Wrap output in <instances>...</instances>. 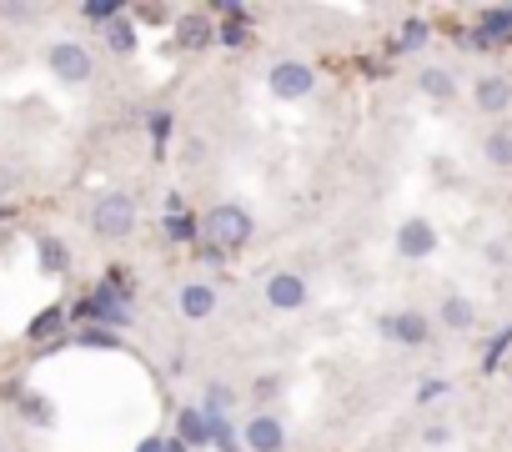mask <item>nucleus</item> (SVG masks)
<instances>
[{
	"mask_svg": "<svg viewBox=\"0 0 512 452\" xmlns=\"http://www.w3.org/2000/svg\"><path fill=\"white\" fill-rule=\"evenodd\" d=\"M201 232H206V242H211L216 252H241V247L251 242L256 226H251V211H246V206L221 201V206H211V211H206Z\"/></svg>",
	"mask_w": 512,
	"mask_h": 452,
	"instance_id": "nucleus-1",
	"label": "nucleus"
},
{
	"mask_svg": "<svg viewBox=\"0 0 512 452\" xmlns=\"http://www.w3.org/2000/svg\"><path fill=\"white\" fill-rule=\"evenodd\" d=\"M91 232L106 237V242L131 237V232H136V201H131L126 191H106V196H96V206H91Z\"/></svg>",
	"mask_w": 512,
	"mask_h": 452,
	"instance_id": "nucleus-2",
	"label": "nucleus"
},
{
	"mask_svg": "<svg viewBox=\"0 0 512 452\" xmlns=\"http://www.w3.org/2000/svg\"><path fill=\"white\" fill-rule=\"evenodd\" d=\"M46 71H51L61 86H86V81L96 76V61H91V51H86L81 41H56V46L46 51Z\"/></svg>",
	"mask_w": 512,
	"mask_h": 452,
	"instance_id": "nucleus-3",
	"label": "nucleus"
},
{
	"mask_svg": "<svg viewBox=\"0 0 512 452\" xmlns=\"http://www.w3.org/2000/svg\"><path fill=\"white\" fill-rule=\"evenodd\" d=\"M267 86H272L277 101H307L317 91V71L307 61H277L272 76H267Z\"/></svg>",
	"mask_w": 512,
	"mask_h": 452,
	"instance_id": "nucleus-4",
	"label": "nucleus"
},
{
	"mask_svg": "<svg viewBox=\"0 0 512 452\" xmlns=\"http://www.w3.org/2000/svg\"><path fill=\"white\" fill-rule=\"evenodd\" d=\"M377 327H382V337L397 342V347H422V342L432 337V322H427L422 312H387V317H377Z\"/></svg>",
	"mask_w": 512,
	"mask_h": 452,
	"instance_id": "nucleus-5",
	"label": "nucleus"
},
{
	"mask_svg": "<svg viewBox=\"0 0 512 452\" xmlns=\"http://www.w3.org/2000/svg\"><path fill=\"white\" fill-rule=\"evenodd\" d=\"M397 252L412 257V262L432 257V252H437V226H432L427 216H407V221L397 226Z\"/></svg>",
	"mask_w": 512,
	"mask_h": 452,
	"instance_id": "nucleus-6",
	"label": "nucleus"
},
{
	"mask_svg": "<svg viewBox=\"0 0 512 452\" xmlns=\"http://www.w3.org/2000/svg\"><path fill=\"white\" fill-rule=\"evenodd\" d=\"M267 302H272L277 312H297V307L307 302V282H302L297 272H272V277H267Z\"/></svg>",
	"mask_w": 512,
	"mask_h": 452,
	"instance_id": "nucleus-7",
	"label": "nucleus"
},
{
	"mask_svg": "<svg viewBox=\"0 0 512 452\" xmlns=\"http://www.w3.org/2000/svg\"><path fill=\"white\" fill-rule=\"evenodd\" d=\"M241 437H246V452H282L287 427H282L277 417H267V412H262V417H251V422H246V432H241Z\"/></svg>",
	"mask_w": 512,
	"mask_h": 452,
	"instance_id": "nucleus-8",
	"label": "nucleus"
},
{
	"mask_svg": "<svg viewBox=\"0 0 512 452\" xmlns=\"http://www.w3.org/2000/svg\"><path fill=\"white\" fill-rule=\"evenodd\" d=\"M472 101H477L482 116H502L507 101H512V81H507V76H482V81L472 86Z\"/></svg>",
	"mask_w": 512,
	"mask_h": 452,
	"instance_id": "nucleus-9",
	"label": "nucleus"
},
{
	"mask_svg": "<svg viewBox=\"0 0 512 452\" xmlns=\"http://www.w3.org/2000/svg\"><path fill=\"white\" fill-rule=\"evenodd\" d=\"M211 312H216V292H211L206 282H186V287H181V317L206 322Z\"/></svg>",
	"mask_w": 512,
	"mask_h": 452,
	"instance_id": "nucleus-10",
	"label": "nucleus"
},
{
	"mask_svg": "<svg viewBox=\"0 0 512 452\" xmlns=\"http://www.w3.org/2000/svg\"><path fill=\"white\" fill-rule=\"evenodd\" d=\"M437 317H442V327H452V332H472L477 327V307H472V297H442V307H437Z\"/></svg>",
	"mask_w": 512,
	"mask_h": 452,
	"instance_id": "nucleus-11",
	"label": "nucleus"
},
{
	"mask_svg": "<svg viewBox=\"0 0 512 452\" xmlns=\"http://www.w3.org/2000/svg\"><path fill=\"white\" fill-rule=\"evenodd\" d=\"M176 437H181V447H206L211 442V417L201 407H186L176 417Z\"/></svg>",
	"mask_w": 512,
	"mask_h": 452,
	"instance_id": "nucleus-12",
	"label": "nucleus"
},
{
	"mask_svg": "<svg viewBox=\"0 0 512 452\" xmlns=\"http://www.w3.org/2000/svg\"><path fill=\"white\" fill-rule=\"evenodd\" d=\"M497 41H512V6L487 11V16H482V31H477L472 46H497Z\"/></svg>",
	"mask_w": 512,
	"mask_h": 452,
	"instance_id": "nucleus-13",
	"label": "nucleus"
},
{
	"mask_svg": "<svg viewBox=\"0 0 512 452\" xmlns=\"http://www.w3.org/2000/svg\"><path fill=\"white\" fill-rule=\"evenodd\" d=\"M417 86H422V96H432V101H452V96H457V81H452V71H442V66H427V71L417 76Z\"/></svg>",
	"mask_w": 512,
	"mask_h": 452,
	"instance_id": "nucleus-14",
	"label": "nucleus"
},
{
	"mask_svg": "<svg viewBox=\"0 0 512 452\" xmlns=\"http://www.w3.org/2000/svg\"><path fill=\"white\" fill-rule=\"evenodd\" d=\"M211 41H216V31H211L206 16H186V21H181V46L201 51V46H211Z\"/></svg>",
	"mask_w": 512,
	"mask_h": 452,
	"instance_id": "nucleus-15",
	"label": "nucleus"
},
{
	"mask_svg": "<svg viewBox=\"0 0 512 452\" xmlns=\"http://www.w3.org/2000/svg\"><path fill=\"white\" fill-rule=\"evenodd\" d=\"M482 156H487L492 166L507 171V166H512V131H492V136L482 141Z\"/></svg>",
	"mask_w": 512,
	"mask_h": 452,
	"instance_id": "nucleus-16",
	"label": "nucleus"
},
{
	"mask_svg": "<svg viewBox=\"0 0 512 452\" xmlns=\"http://www.w3.org/2000/svg\"><path fill=\"white\" fill-rule=\"evenodd\" d=\"M231 402H236V392H231V387H221V382H211V387H206V402H201V412H206L211 422H221V412H226Z\"/></svg>",
	"mask_w": 512,
	"mask_h": 452,
	"instance_id": "nucleus-17",
	"label": "nucleus"
},
{
	"mask_svg": "<svg viewBox=\"0 0 512 452\" xmlns=\"http://www.w3.org/2000/svg\"><path fill=\"white\" fill-rule=\"evenodd\" d=\"M106 41H111L116 51H131V46H136V31H131V21H126V16H116V21H111V31H106Z\"/></svg>",
	"mask_w": 512,
	"mask_h": 452,
	"instance_id": "nucleus-18",
	"label": "nucleus"
},
{
	"mask_svg": "<svg viewBox=\"0 0 512 452\" xmlns=\"http://www.w3.org/2000/svg\"><path fill=\"white\" fill-rule=\"evenodd\" d=\"M56 327H61V312H56V307H46V312H41L31 327H26V337H31V342H41V337H51Z\"/></svg>",
	"mask_w": 512,
	"mask_h": 452,
	"instance_id": "nucleus-19",
	"label": "nucleus"
},
{
	"mask_svg": "<svg viewBox=\"0 0 512 452\" xmlns=\"http://www.w3.org/2000/svg\"><path fill=\"white\" fill-rule=\"evenodd\" d=\"M417 46H427V21H407V26H402L397 51H417Z\"/></svg>",
	"mask_w": 512,
	"mask_h": 452,
	"instance_id": "nucleus-20",
	"label": "nucleus"
},
{
	"mask_svg": "<svg viewBox=\"0 0 512 452\" xmlns=\"http://www.w3.org/2000/svg\"><path fill=\"white\" fill-rule=\"evenodd\" d=\"M41 257H46V267H51V272H61V267H66V247H61L56 237H41Z\"/></svg>",
	"mask_w": 512,
	"mask_h": 452,
	"instance_id": "nucleus-21",
	"label": "nucleus"
},
{
	"mask_svg": "<svg viewBox=\"0 0 512 452\" xmlns=\"http://www.w3.org/2000/svg\"><path fill=\"white\" fill-rule=\"evenodd\" d=\"M6 21H41V6H0Z\"/></svg>",
	"mask_w": 512,
	"mask_h": 452,
	"instance_id": "nucleus-22",
	"label": "nucleus"
},
{
	"mask_svg": "<svg viewBox=\"0 0 512 452\" xmlns=\"http://www.w3.org/2000/svg\"><path fill=\"white\" fill-rule=\"evenodd\" d=\"M437 397H447V382H442V377H437V382H422V387H417V402H422V407H427V402H437Z\"/></svg>",
	"mask_w": 512,
	"mask_h": 452,
	"instance_id": "nucleus-23",
	"label": "nucleus"
},
{
	"mask_svg": "<svg viewBox=\"0 0 512 452\" xmlns=\"http://www.w3.org/2000/svg\"><path fill=\"white\" fill-rule=\"evenodd\" d=\"M507 347H512V327H507L502 337H492V347H487V367H497V357H502Z\"/></svg>",
	"mask_w": 512,
	"mask_h": 452,
	"instance_id": "nucleus-24",
	"label": "nucleus"
},
{
	"mask_svg": "<svg viewBox=\"0 0 512 452\" xmlns=\"http://www.w3.org/2000/svg\"><path fill=\"white\" fill-rule=\"evenodd\" d=\"M136 16H141V21H151V26H161V21H171V6H141Z\"/></svg>",
	"mask_w": 512,
	"mask_h": 452,
	"instance_id": "nucleus-25",
	"label": "nucleus"
},
{
	"mask_svg": "<svg viewBox=\"0 0 512 452\" xmlns=\"http://www.w3.org/2000/svg\"><path fill=\"white\" fill-rule=\"evenodd\" d=\"M76 342H86V347H116V332H81Z\"/></svg>",
	"mask_w": 512,
	"mask_h": 452,
	"instance_id": "nucleus-26",
	"label": "nucleus"
},
{
	"mask_svg": "<svg viewBox=\"0 0 512 452\" xmlns=\"http://www.w3.org/2000/svg\"><path fill=\"white\" fill-rule=\"evenodd\" d=\"M146 126H151V136H156V141H161V136H166V131H171V116H161V111H156V116H151V121H146Z\"/></svg>",
	"mask_w": 512,
	"mask_h": 452,
	"instance_id": "nucleus-27",
	"label": "nucleus"
},
{
	"mask_svg": "<svg viewBox=\"0 0 512 452\" xmlns=\"http://www.w3.org/2000/svg\"><path fill=\"white\" fill-rule=\"evenodd\" d=\"M447 437H452V432H447V427H427V432H422V442H427V447H442V442H447Z\"/></svg>",
	"mask_w": 512,
	"mask_h": 452,
	"instance_id": "nucleus-28",
	"label": "nucleus"
},
{
	"mask_svg": "<svg viewBox=\"0 0 512 452\" xmlns=\"http://www.w3.org/2000/svg\"><path fill=\"white\" fill-rule=\"evenodd\" d=\"M171 232H176V242H186V237H191V232H196V226H191V221H181V216H176V221H171Z\"/></svg>",
	"mask_w": 512,
	"mask_h": 452,
	"instance_id": "nucleus-29",
	"label": "nucleus"
},
{
	"mask_svg": "<svg viewBox=\"0 0 512 452\" xmlns=\"http://www.w3.org/2000/svg\"><path fill=\"white\" fill-rule=\"evenodd\" d=\"M141 452H161V437H151V442H141Z\"/></svg>",
	"mask_w": 512,
	"mask_h": 452,
	"instance_id": "nucleus-30",
	"label": "nucleus"
}]
</instances>
